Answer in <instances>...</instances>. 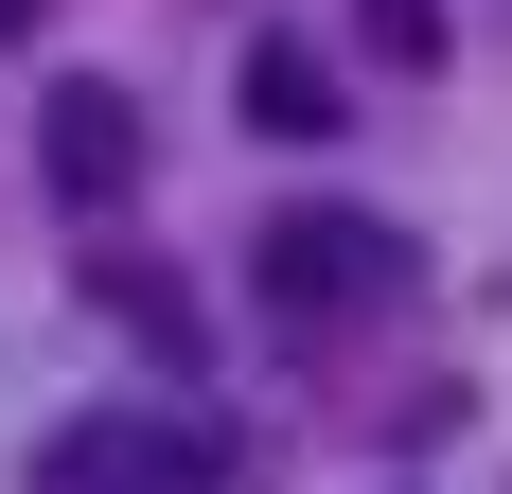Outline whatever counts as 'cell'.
<instances>
[{
    "instance_id": "6da1fadb",
    "label": "cell",
    "mask_w": 512,
    "mask_h": 494,
    "mask_svg": "<svg viewBox=\"0 0 512 494\" xmlns=\"http://www.w3.org/2000/svg\"><path fill=\"white\" fill-rule=\"evenodd\" d=\"M248 283H265L283 336H354V318L407 300V230L354 212V195H301V212H265V230H248Z\"/></svg>"
},
{
    "instance_id": "7a4b0ae2",
    "label": "cell",
    "mask_w": 512,
    "mask_h": 494,
    "mask_svg": "<svg viewBox=\"0 0 512 494\" xmlns=\"http://www.w3.org/2000/svg\"><path fill=\"white\" fill-rule=\"evenodd\" d=\"M212 477H230V442H212L195 406H159V389L36 442V494H212Z\"/></svg>"
},
{
    "instance_id": "3957f363",
    "label": "cell",
    "mask_w": 512,
    "mask_h": 494,
    "mask_svg": "<svg viewBox=\"0 0 512 494\" xmlns=\"http://www.w3.org/2000/svg\"><path fill=\"white\" fill-rule=\"evenodd\" d=\"M36 177H53V212H124V195H142V89L53 71V89H36Z\"/></svg>"
},
{
    "instance_id": "277c9868",
    "label": "cell",
    "mask_w": 512,
    "mask_h": 494,
    "mask_svg": "<svg viewBox=\"0 0 512 494\" xmlns=\"http://www.w3.org/2000/svg\"><path fill=\"white\" fill-rule=\"evenodd\" d=\"M248 124H265V142H336V124H354V106H336V36L265 18V36H248Z\"/></svg>"
},
{
    "instance_id": "5b68a950",
    "label": "cell",
    "mask_w": 512,
    "mask_h": 494,
    "mask_svg": "<svg viewBox=\"0 0 512 494\" xmlns=\"http://www.w3.org/2000/svg\"><path fill=\"white\" fill-rule=\"evenodd\" d=\"M89 283H106V318H124V336H142L159 371H177V389L212 371V336H195V300H177V283H142V265H89Z\"/></svg>"
},
{
    "instance_id": "8992f818",
    "label": "cell",
    "mask_w": 512,
    "mask_h": 494,
    "mask_svg": "<svg viewBox=\"0 0 512 494\" xmlns=\"http://www.w3.org/2000/svg\"><path fill=\"white\" fill-rule=\"evenodd\" d=\"M354 53L371 71H442V0H354Z\"/></svg>"
},
{
    "instance_id": "52a82bcc",
    "label": "cell",
    "mask_w": 512,
    "mask_h": 494,
    "mask_svg": "<svg viewBox=\"0 0 512 494\" xmlns=\"http://www.w3.org/2000/svg\"><path fill=\"white\" fill-rule=\"evenodd\" d=\"M36 18H53V0H0V36H36Z\"/></svg>"
}]
</instances>
